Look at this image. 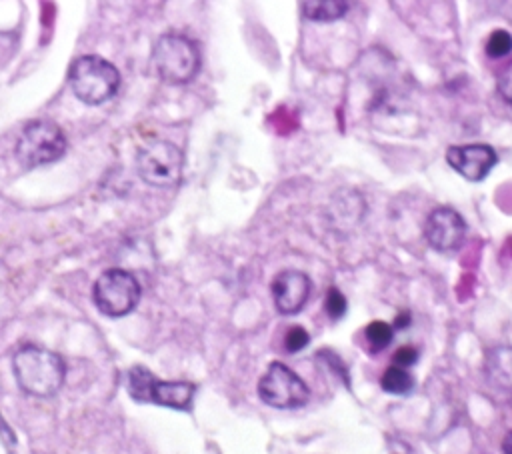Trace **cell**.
I'll return each instance as SVG.
<instances>
[{
  "instance_id": "cell-14",
  "label": "cell",
  "mask_w": 512,
  "mask_h": 454,
  "mask_svg": "<svg viewBox=\"0 0 512 454\" xmlns=\"http://www.w3.org/2000/svg\"><path fill=\"white\" fill-rule=\"evenodd\" d=\"M380 386L384 392L388 394H408L414 386V380L410 376V372L406 368H400V366H388L380 378Z\"/></svg>"
},
{
  "instance_id": "cell-6",
  "label": "cell",
  "mask_w": 512,
  "mask_h": 454,
  "mask_svg": "<svg viewBox=\"0 0 512 454\" xmlns=\"http://www.w3.org/2000/svg\"><path fill=\"white\" fill-rule=\"evenodd\" d=\"M138 176L156 188H172L180 182L184 170L182 150L168 140H150L136 154Z\"/></svg>"
},
{
  "instance_id": "cell-1",
  "label": "cell",
  "mask_w": 512,
  "mask_h": 454,
  "mask_svg": "<svg viewBox=\"0 0 512 454\" xmlns=\"http://www.w3.org/2000/svg\"><path fill=\"white\" fill-rule=\"evenodd\" d=\"M12 370L18 386L32 396H54L66 378L64 360L42 346H22L12 358Z\"/></svg>"
},
{
  "instance_id": "cell-3",
  "label": "cell",
  "mask_w": 512,
  "mask_h": 454,
  "mask_svg": "<svg viewBox=\"0 0 512 454\" xmlns=\"http://www.w3.org/2000/svg\"><path fill=\"white\" fill-rule=\"evenodd\" d=\"M156 74L168 84H186L200 70L198 44L184 34H162L152 48Z\"/></svg>"
},
{
  "instance_id": "cell-22",
  "label": "cell",
  "mask_w": 512,
  "mask_h": 454,
  "mask_svg": "<svg viewBox=\"0 0 512 454\" xmlns=\"http://www.w3.org/2000/svg\"><path fill=\"white\" fill-rule=\"evenodd\" d=\"M502 454H512V430L506 434V438L502 442Z\"/></svg>"
},
{
  "instance_id": "cell-8",
  "label": "cell",
  "mask_w": 512,
  "mask_h": 454,
  "mask_svg": "<svg viewBox=\"0 0 512 454\" xmlns=\"http://www.w3.org/2000/svg\"><path fill=\"white\" fill-rule=\"evenodd\" d=\"M258 396L272 408L290 410L300 408L310 400V388L286 364L270 362L258 380Z\"/></svg>"
},
{
  "instance_id": "cell-5",
  "label": "cell",
  "mask_w": 512,
  "mask_h": 454,
  "mask_svg": "<svg viewBox=\"0 0 512 454\" xmlns=\"http://www.w3.org/2000/svg\"><path fill=\"white\" fill-rule=\"evenodd\" d=\"M196 386L184 380H160L148 368L134 366L128 372V394L136 402H152L176 410H188Z\"/></svg>"
},
{
  "instance_id": "cell-16",
  "label": "cell",
  "mask_w": 512,
  "mask_h": 454,
  "mask_svg": "<svg viewBox=\"0 0 512 454\" xmlns=\"http://www.w3.org/2000/svg\"><path fill=\"white\" fill-rule=\"evenodd\" d=\"M512 52V34L506 30H494L486 40V54L490 58H504Z\"/></svg>"
},
{
  "instance_id": "cell-12",
  "label": "cell",
  "mask_w": 512,
  "mask_h": 454,
  "mask_svg": "<svg viewBox=\"0 0 512 454\" xmlns=\"http://www.w3.org/2000/svg\"><path fill=\"white\" fill-rule=\"evenodd\" d=\"M486 382L500 392H512V346H492L484 356Z\"/></svg>"
},
{
  "instance_id": "cell-9",
  "label": "cell",
  "mask_w": 512,
  "mask_h": 454,
  "mask_svg": "<svg viewBox=\"0 0 512 454\" xmlns=\"http://www.w3.org/2000/svg\"><path fill=\"white\" fill-rule=\"evenodd\" d=\"M466 230L468 226L460 212L450 206H438L424 220L422 234L434 250L452 252L464 244Z\"/></svg>"
},
{
  "instance_id": "cell-13",
  "label": "cell",
  "mask_w": 512,
  "mask_h": 454,
  "mask_svg": "<svg viewBox=\"0 0 512 454\" xmlns=\"http://www.w3.org/2000/svg\"><path fill=\"white\" fill-rule=\"evenodd\" d=\"M302 16L314 22H332L348 12V2L342 0H304L300 2Z\"/></svg>"
},
{
  "instance_id": "cell-4",
  "label": "cell",
  "mask_w": 512,
  "mask_h": 454,
  "mask_svg": "<svg viewBox=\"0 0 512 454\" xmlns=\"http://www.w3.org/2000/svg\"><path fill=\"white\" fill-rule=\"evenodd\" d=\"M66 152V136L52 120L28 122L16 140V158L26 168H38L60 160Z\"/></svg>"
},
{
  "instance_id": "cell-19",
  "label": "cell",
  "mask_w": 512,
  "mask_h": 454,
  "mask_svg": "<svg viewBox=\"0 0 512 454\" xmlns=\"http://www.w3.org/2000/svg\"><path fill=\"white\" fill-rule=\"evenodd\" d=\"M496 90L502 96V100L512 106V60L500 70L496 78Z\"/></svg>"
},
{
  "instance_id": "cell-7",
  "label": "cell",
  "mask_w": 512,
  "mask_h": 454,
  "mask_svg": "<svg viewBox=\"0 0 512 454\" xmlns=\"http://www.w3.org/2000/svg\"><path fill=\"white\" fill-rule=\"evenodd\" d=\"M140 294L142 290L136 276L122 268L104 270L92 286V298L96 308L110 318L130 314L138 306Z\"/></svg>"
},
{
  "instance_id": "cell-18",
  "label": "cell",
  "mask_w": 512,
  "mask_h": 454,
  "mask_svg": "<svg viewBox=\"0 0 512 454\" xmlns=\"http://www.w3.org/2000/svg\"><path fill=\"white\" fill-rule=\"evenodd\" d=\"M310 342V334L306 332V328L302 326H290L286 336H284V348L286 352L294 354V352H300L302 348H306Z\"/></svg>"
},
{
  "instance_id": "cell-15",
  "label": "cell",
  "mask_w": 512,
  "mask_h": 454,
  "mask_svg": "<svg viewBox=\"0 0 512 454\" xmlns=\"http://www.w3.org/2000/svg\"><path fill=\"white\" fill-rule=\"evenodd\" d=\"M364 336H366L368 344L372 346V350H382L392 342L394 328L384 320H374L364 328Z\"/></svg>"
},
{
  "instance_id": "cell-20",
  "label": "cell",
  "mask_w": 512,
  "mask_h": 454,
  "mask_svg": "<svg viewBox=\"0 0 512 454\" xmlns=\"http://www.w3.org/2000/svg\"><path fill=\"white\" fill-rule=\"evenodd\" d=\"M394 366H400V368H408L412 366L416 360H418V350L414 346H400L396 352H394Z\"/></svg>"
},
{
  "instance_id": "cell-10",
  "label": "cell",
  "mask_w": 512,
  "mask_h": 454,
  "mask_svg": "<svg viewBox=\"0 0 512 454\" xmlns=\"http://www.w3.org/2000/svg\"><path fill=\"white\" fill-rule=\"evenodd\" d=\"M310 290H312L310 276L296 268L280 270L270 282V294H272L274 306L284 316L298 314L308 302Z\"/></svg>"
},
{
  "instance_id": "cell-21",
  "label": "cell",
  "mask_w": 512,
  "mask_h": 454,
  "mask_svg": "<svg viewBox=\"0 0 512 454\" xmlns=\"http://www.w3.org/2000/svg\"><path fill=\"white\" fill-rule=\"evenodd\" d=\"M410 324V312H400L394 320V326L392 328H404Z\"/></svg>"
},
{
  "instance_id": "cell-17",
  "label": "cell",
  "mask_w": 512,
  "mask_h": 454,
  "mask_svg": "<svg viewBox=\"0 0 512 454\" xmlns=\"http://www.w3.org/2000/svg\"><path fill=\"white\" fill-rule=\"evenodd\" d=\"M346 296L338 290V288H328L326 296H324V310L332 320H340L346 314Z\"/></svg>"
},
{
  "instance_id": "cell-11",
  "label": "cell",
  "mask_w": 512,
  "mask_h": 454,
  "mask_svg": "<svg viewBox=\"0 0 512 454\" xmlns=\"http://www.w3.org/2000/svg\"><path fill=\"white\" fill-rule=\"evenodd\" d=\"M446 162L462 178L470 182L484 180L498 162V154L490 144H458L446 150Z\"/></svg>"
},
{
  "instance_id": "cell-2",
  "label": "cell",
  "mask_w": 512,
  "mask_h": 454,
  "mask_svg": "<svg viewBox=\"0 0 512 454\" xmlns=\"http://www.w3.org/2000/svg\"><path fill=\"white\" fill-rule=\"evenodd\" d=\"M68 82L80 102L98 106L118 92L120 72L112 62L94 54H86L78 56L70 64Z\"/></svg>"
}]
</instances>
